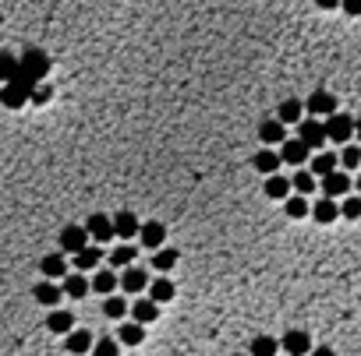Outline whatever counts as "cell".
<instances>
[{"mask_svg":"<svg viewBox=\"0 0 361 356\" xmlns=\"http://www.w3.org/2000/svg\"><path fill=\"white\" fill-rule=\"evenodd\" d=\"M39 82L25 78V75H15L11 82H4V88H0V106H8V109H18L25 102H32V88Z\"/></svg>","mask_w":361,"mask_h":356,"instance_id":"cell-1","label":"cell"},{"mask_svg":"<svg viewBox=\"0 0 361 356\" xmlns=\"http://www.w3.org/2000/svg\"><path fill=\"white\" fill-rule=\"evenodd\" d=\"M18 61H22L18 75H25V78H32V82H43L46 71H50V56H46L43 49H25Z\"/></svg>","mask_w":361,"mask_h":356,"instance_id":"cell-2","label":"cell"},{"mask_svg":"<svg viewBox=\"0 0 361 356\" xmlns=\"http://www.w3.org/2000/svg\"><path fill=\"white\" fill-rule=\"evenodd\" d=\"M326 134H330L333 145H347V141L354 138V116H347V113H330Z\"/></svg>","mask_w":361,"mask_h":356,"instance_id":"cell-3","label":"cell"},{"mask_svg":"<svg viewBox=\"0 0 361 356\" xmlns=\"http://www.w3.org/2000/svg\"><path fill=\"white\" fill-rule=\"evenodd\" d=\"M297 138H301L308 148H323V145L330 141L323 121H297Z\"/></svg>","mask_w":361,"mask_h":356,"instance_id":"cell-4","label":"cell"},{"mask_svg":"<svg viewBox=\"0 0 361 356\" xmlns=\"http://www.w3.org/2000/svg\"><path fill=\"white\" fill-rule=\"evenodd\" d=\"M85 229H89V236H92V244H107L110 236H117V229H114V219H110V215H103V212L89 215Z\"/></svg>","mask_w":361,"mask_h":356,"instance_id":"cell-5","label":"cell"},{"mask_svg":"<svg viewBox=\"0 0 361 356\" xmlns=\"http://www.w3.org/2000/svg\"><path fill=\"white\" fill-rule=\"evenodd\" d=\"M89 240H92V236H89L85 226H64V229H61V251H64V254H78Z\"/></svg>","mask_w":361,"mask_h":356,"instance_id":"cell-6","label":"cell"},{"mask_svg":"<svg viewBox=\"0 0 361 356\" xmlns=\"http://www.w3.org/2000/svg\"><path fill=\"white\" fill-rule=\"evenodd\" d=\"M351 187H354V180L347 173H340V169L323 176V194H330V198H344V194H351Z\"/></svg>","mask_w":361,"mask_h":356,"instance_id":"cell-7","label":"cell"},{"mask_svg":"<svg viewBox=\"0 0 361 356\" xmlns=\"http://www.w3.org/2000/svg\"><path fill=\"white\" fill-rule=\"evenodd\" d=\"M138 240H142V247H149V251H156V247H163V240H167V226L163 222H142V229H138Z\"/></svg>","mask_w":361,"mask_h":356,"instance_id":"cell-8","label":"cell"},{"mask_svg":"<svg viewBox=\"0 0 361 356\" xmlns=\"http://www.w3.org/2000/svg\"><path fill=\"white\" fill-rule=\"evenodd\" d=\"M121 289H124V293H142V289H149V275H145V268L128 265L124 275H121Z\"/></svg>","mask_w":361,"mask_h":356,"instance_id":"cell-9","label":"cell"},{"mask_svg":"<svg viewBox=\"0 0 361 356\" xmlns=\"http://www.w3.org/2000/svg\"><path fill=\"white\" fill-rule=\"evenodd\" d=\"M131 318H135V321H142V325H152V321L160 318V304L152 300V296H142V300H135V304H131Z\"/></svg>","mask_w":361,"mask_h":356,"instance_id":"cell-10","label":"cell"},{"mask_svg":"<svg viewBox=\"0 0 361 356\" xmlns=\"http://www.w3.org/2000/svg\"><path fill=\"white\" fill-rule=\"evenodd\" d=\"M114 229H117V236L121 240H131V236H138V229H142V222H138V215L135 212H117L114 215Z\"/></svg>","mask_w":361,"mask_h":356,"instance_id":"cell-11","label":"cell"},{"mask_svg":"<svg viewBox=\"0 0 361 356\" xmlns=\"http://www.w3.org/2000/svg\"><path fill=\"white\" fill-rule=\"evenodd\" d=\"M308 152H312V148H308L301 138H287V141L280 145V155H283V162H290V166H301V162L308 159Z\"/></svg>","mask_w":361,"mask_h":356,"instance_id":"cell-12","label":"cell"},{"mask_svg":"<svg viewBox=\"0 0 361 356\" xmlns=\"http://www.w3.org/2000/svg\"><path fill=\"white\" fill-rule=\"evenodd\" d=\"M61 296H64V286H57L54 279H46V282H39V286H36V300H39L43 307H57V304H61Z\"/></svg>","mask_w":361,"mask_h":356,"instance_id":"cell-13","label":"cell"},{"mask_svg":"<svg viewBox=\"0 0 361 356\" xmlns=\"http://www.w3.org/2000/svg\"><path fill=\"white\" fill-rule=\"evenodd\" d=\"M308 113H316V116L337 113V95L333 92H312V95H308Z\"/></svg>","mask_w":361,"mask_h":356,"instance_id":"cell-14","label":"cell"},{"mask_svg":"<svg viewBox=\"0 0 361 356\" xmlns=\"http://www.w3.org/2000/svg\"><path fill=\"white\" fill-rule=\"evenodd\" d=\"M290 187H294L290 176H280V169L266 176V198H273V201H283L290 194Z\"/></svg>","mask_w":361,"mask_h":356,"instance_id":"cell-15","label":"cell"},{"mask_svg":"<svg viewBox=\"0 0 361 356\" xmlns=\"http://www.w3.org/2000/svg\"><path fill=\"white\" fill-rule=\"evenodd\" d=\"M337 215H340V205H337V198H330V194H323V198L312 205V219H316V222H323V226H326V222H333Z\"/></svg>","mask_w":361,"mask_h":356,"instance_id":"cell-16","label":"cell"},{"mask_svg":"<svg viewBox=\"0 0 361 356\" xmlns=\"http://www.w3.org/2000/svg\"><path fill=\"white\" fill-rule=\"evenodd\" d=\"M99 261H103V247H99V244H85V247L75 254V268H78V272H92Z\"/></svg>","mask_w":361,"mask_h":356,"instance_id":"cell-17","label":"cell"},{"mask_svg":"<svg viewBox=\"0 0 361 356\" xmlns=\"http://www.w3.org/2000/svg\"><path fill=\"white\" fill-rule=\"evenodd\" d=\"M287 124L280 121V116H277V121H266L263 127H259V138H263V145H283L287 141V131H283Z\"/></svg>","mask_w":361,"mask_h":356,"instance_id":"cell-18","label":"cell"},{"mask_svg":"<svg viewBox=\"0 0 361 356\" xmlns=\"http://www.w3.org/2000/svg\"><path fill=\"white\" fill-rule=\"evenodd\" d=\"M64 293L71 296V300H82V296H89V293H92V282H89L82 272H75V275H64Z\"/></svg>","mask_w":361,"mask_h":356,"instance_id":"cell-19","label":"cell"},{"mask_svg":"<svg viewBox=\"0 0 361 356\" xmlns=\"http://www.w3.org/2000/svg\"><path fill=\"white\" fill-rule=\"evenodd\" d=\"M280 342H283V349H287V353H294V356H304L308 349H312V339H308V332H297V328H294V332H287Z\"/></svg>","mask_w":361,"mask_h":356,"instance_id":"cell-20","label":"cell"},{"mask_svg":"<svg viewBox=\"0 0 361 356\" xmlns=\"http://www.w3.org/2000/svg\"><path fill=\"white\" fill-rule=\"evenodd\" d=\"M46 328L54 332V335H68L71 328H75V314H68V311H50V318H46Z\"/></svg>","mask_w":361,"mask_h":356,"instance_id":"cell-21","label":"cell"},{"mask_svg":"<svg viewBox=\"0 0 361 356\" xmlns=\"http://www.w3.org/2000/svg\"><path fill=\"white\" fill-rule=\"evenodd\" d=\"M117 286H121V275H114L110 268H99L92 279V293H103V296H110Z\"/></svg>","mask_w":361,"mask_h":356,"instance_id":"cell-22","label":"cell"},{"mask_svg":"<svg viewBox=\"0 0 361 356\" xmlns=\"http://www.w3.org/2000/svg\"><path fill=\"white\" fill-rule=\"evenodd\" d=\"M39 268H43L46 279H64V275H68V261H64V254H46V258L39 261Z\"/></svg>","mask_w":361,"mask_h":356,"instance_id":"cell-23","label":"cell"},{"mask_svg":"<svg viewBox=\"0 0 361 356\" xmlns=\"http://www.w3.org/2000/svg\"><path fill=\"white\" fill-rule=\"evenodd\" d=\"M174 293H177V286L163 275V279H156V282H149V296H152V300H156V304H170L174 300Z\"/></svg>","mask_w":361,"mask_h":356,"instance_id":"cell-24","label":"cell"},{"mask_svg":"<svg viewBox=\"0 0 361 356\" xmlns=\"http://www.w3.org/2000/svg\"><path fill=\"white\" fill-rule=\"evenodd\" d=\"M280 162H283V155H280V152H270V148H263L259 155H255V169H259L263 176L277 173V169H280Z\"/></svg>","mask_w":361,"mask_h":356,"instance_id":"cell-25","label":"cell"},{"mask_svg":"<svg viewBox=\"0 0 361 356\" xmlns=\"http://www.w3.org/2000/svg\"><path fill=\"white\" fill-rule=\"evenodd\" d=\"M283 212H287L290 219H304L308 212H312V205H308V194H294V198L287 194V198H283Z\"/></svg>","mask_w":361,"mask_h":356,"instance_id":"cell-26","label":"cell"},{"mask_svg":"<svg viewBox=\"0 0 361 356\" xmlns=\"http://www.w3.org/2000/svg\"><path fill=\"white\" fill-rule=\"evenodd\" d=\"M64 349H68V353H89V349H92V335H89L85 328H82V332H78V328H71V332H68Z\"/></svg>","mask_w":361,"mask_h":356,"instance_id":"cell-27","label":"cell"},{"mask_svg":"<svg viewBox=\"0 0 361 356\" xmlns=\"http://www.w3.org/2000/svg\"><path fill=\"white\" fill-rule=\"evenodd\" d=\"M177 258H181V254H177L174 247H167V251L156 247V251H152V268H156V272H170V268L177 265Z\"/></svg>","mask_w":361,"mask_h":356,"instance_id":"cell-28","label":"cell"},{"mask_svg":"<svg viewBox=\"0 0 361 356\" xmlns=\"http://www.w3.org/2000/svg\"><path fill=\"white\" fill-rule=\"evenodd\" d=\"M135 258H138V251L131 244H121L110 251V268H128V265H135Z\"/></svg>","mask_w":361,"mask_h":356,"instance_id":"cell-29","label":"cell"},{"mask_svg":"<svg viewBox=\"0 0 361 356\" xmlns=\"http://www.w3.org/2000/svg\"><path fill=\"white\" fill-rule=\"evenodd\" d=\"M124 346H142V339H145V325L142 321H128V325H121V335H117Z\"/></svg>","mask_w":361,"mask_h":356,"instance_id":"cell-30","label":"cell"},{"mask_svg":"<svg viewBox=\"0 0 361 356\" xmlns=\"http://www.w3.org/2000/svg\"><path fill=\"white\" fill-rule=\"evenodd\" d=\"M290 184H294L297 194H316V173H312V169H297V173L290 176Z\"/></svg>","mask_w":361,"mask_h":356,"instance_id":"cell-31","label":"cell"},{"mask_svg":"<svg viewBox=\"0 0 361 356\" xmlns=\"http://www.w3.org/2000/svg\"><path fill=\"white\" fill-rule=\"evenodd\" d=\"M18 68H22V61H18L15 53H0V85L11 82V78L18 75Z\"/></svg>","mask_w":361,"mask_h":356,"instance_id":"cell-32","label":"cell"},{"mask_svg":"<svg viewBox=\"0 0 361 356\" xmlns=\"http://www.w3.org/2000/svg\"><path fill=\"white\" fill-rule=\"evenodd\" d=\"M128 311H131L128 300H124V296H117V293H110L107 304H103V314H107V318H124Z\"/></svg>","mask_w":361,"mask_h":356,"instance_id":"cell-33","label":"cell"},{"mask_svg":"<svg viewBox=\"0 0 361 356\" xmlns=\"http://www.w3.org/2000/svg\"><path fill=\"white\" fill-rule=\"evenodd\" d=\"M301 113H304V102H297V99L280 102V121H283V124H297V121H301Z\"/></svg>","mask_w":361,"mask_h":356,"instance_id":"cell-34","label":"cell"},{"mask_svg":"<svg viewBox=\"0 0 361 356\" xmlns=\"http://www.w3.org/2000/svg\"><path fill=\"white\" fill-rule=\"evenodd\" d=\"M308 169H312L316 176H326V173H333V169H337V155H333V152H319Z\"/></svg>","mask_w":361,"mask_h":356,"instance_id":"cell-35","label":"cell"},{"mask_svg":"<svg viewBox=\"0 0 361 356\" xmlns=\"http://www.w3.org/2000/svg\"><path fill=\"white\" fill-rule=\"evenodd\" d=\"M280 346H283V342H277V339H270V335H259V339H255L248 349H251V356H273Z\"/></svg>","mask_w":361,"mask_h":356,"instance_id":"cell-36","label":"cell"},{"mask_svg":"<svg viewBox=\"0 0 361 356\" xmlns=\"http://www.w3.org/2000/svg\"><path fill=\"white\" fill-rule=\"evenodd\" d=\"M340 215L344 219H361V194H344L340 198Z\"/></svg>","mask_w":361,"mask_h":356,"instance_id":"cell-37","label":"cell"},{"mask_svg":"<svg viewBox=\"0 0 361 356\" xmlns=\"http://www.w3.org/2000/svg\"><path fill=\"white\" fill-rule=\"evenodd\" d=\"M340 166H344V169H358V166H361V148L344 145V152H340Z\"/></svg>","mask_w":361,"mask_h":356,"instance_id":"cell-38","label":"cell"},{"mask_svg":"<svg viewBox=\"0 0 361 356\" xmlns=\"http://www.w3.org/2000/svg\"><path fill=\"white\" fill-rule=\"evenodd\" d=\"M92 353H96V356H117V353H121V346L107 335V339H99V342L92 346Z\"/></svg>","mask_w":361,"mask_h":356,"instance_id":"cell-39","label":"cell"},{"mask_svg":"<svg viewBox=\"0 0 361 356\" xmlns=\"http://www.w3.org/2000/svg\"><path fill=\"white\" fill-rule=\"evenodd\" d=\"M50 92H54V88H50V85H43V82H39V85L32 88V102H36V106L50 102Z\"/></svg>","mask_w":361,"mask_h":356,"instance_id":"cell-40","label":"cell"},{"mask_svg":"<svg viewBox=\"0 0 361 356\" xmlns=\"http://www.w3.org/2000/svg\"><path fill=\"white\" fill-rule=\"evenodd\" d=\"M340 8H344L347 15H354V18H358V15H361V0H340Z\"/></svg>","mask_w":361,"mask_h":356,"instance_id":"cell-41","label":"cell"},{"mask_svg":"<svg viewBox=\"0 0 361 356\" xmlns=\"http://www.w3.org/2000/svg\"><path fill=\"white\" fill-rule=\"evenodd\" d=\"M319 8H326V11H333V8H340V0H316Z\"/></svg>","mask_w":361,"mask_h":356,"instance_id":"cell-42","label":"cell"},{"mask_svg":"<svg viewBox=\"0 0 361 356\" xmlns=\"http://www.w3.org/2000/svg\"><path fill=\"white\" fill-rule=\"evenodd\" d=\"M354 134H358V141H361V116H358V121H354Z\"/></svg>","mask_w":361,"mask_h":356,"instance_id":"cell-43","label":"cell"},{"mask_svg":"<svg viewBox=\"0 0 361 356\" xmlns=\"http://www.w3.org/2000/svg\"><path fill=\"white\" fill-rule=\"evenodd\" d=\"M354 187H358V194H361V176H358V180H354Z\"/></svg>","mask_w":361,"mask_h":356,"instance_id":"cell-44","label":"cell"}]
</instances>
